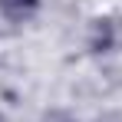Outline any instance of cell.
I'll use <instances>...</instances> for the list:
<instances>
[{
  "label": "cell",
  "instance_id": "2",
  "mask_svg": "<svg viewBox=\"0 0 122 122\" xmlns=\"http://www.w3.org/2000/svg\"><path fill=\"white\" fill-rule=\"evenodd\" d=\"M40 13V0H0V17L7 23H30Z\"/></svg>",
  "mask_w": 122,
  "mask_h": 122
},
{
  "label": "cell",
  "instance_id": "3",
  "mask_svg": "<svg viewBox=\"0 0 122 122\" xmlns=\"http://www.w3.org/2000/svg\"><path fill=\"white\" fill-rule=\"evenodd\" d=\"M43 122H76L69 112H60V109H53V112H46L43 116Z\"/></svg>",
  "mask_w": 122,
  "mask_h": 122
},
{
  "label": "cell",
  "instance_id": "1",
  "mask_svg": "<svg viewBox=\"0 0 122 122\" xmlns=\"http://www.w3.org/2000/svg\"><path fill=\"white\" fill-rule=\"evenodd\" d=\"M119 46V23L116 20H96L89 30V50L92 53H112Z\"/></svg>",
  "mask_w": 122,
  "mask_h": 122
},
{
  "label": "cell",
  "instance_id": "4",
  "mask_svg": "<svg viewBox=\"0 0 122 122\" xmlns=\"http://www.w3.org/2000/svg\"><path fill=\"white\" fill-rule=\"evenodd\" d=\"M0 122H7V116H0Z\"/></svg>",
  "mask_w": 122,
  "mask_h": 122
}]
</instances>
